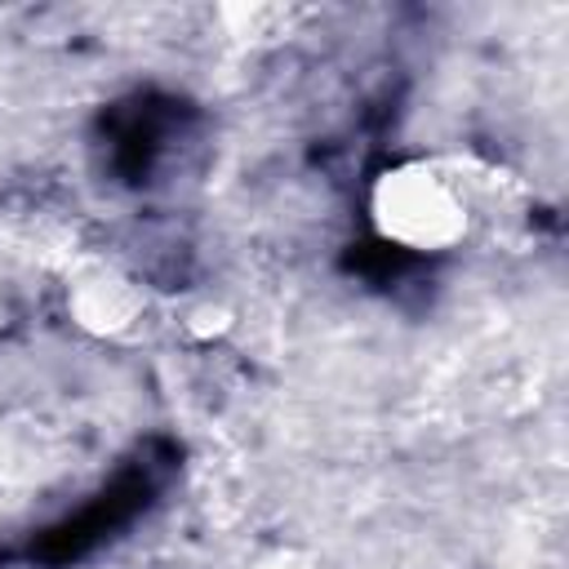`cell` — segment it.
Wrapping results in <instances>:
<instances>
[{
	"label": "cell",
	"mask_w": 569,
	"mask_h": 569,
	"mask_svg": "<svg viewBox=\"0 0 569 569\" xmlns=\"http://www.w3.org/2000/svg\"><path fill=\"white\" fill-rule=\"evenodd\" d=\"M67 311H71V320L84 333L116 338V333H129L138 325V316H142V289L116 262L89 258L67 280Z\"/></svg>",
	"instance_id": "cell-2"
},
{
	"label": "cell",
	"mask_w": 569,
	"mask_h": 569,
	"mask_svg": "<svg viewBox=\"0 0 569 569\" xmlns=\"http://www.w3.org/2000/svg\"><path fill=\"white\" fill-rule=\"evenodd\" d=\"M253 569H307V556H298V551H276V556L258 560Z\"/></svg>",
	"instance_id": "cell-3"
},
{
	"label": "cell",
	"mask_w": 569,
	"mask_h": 569,
	"mask_svg": "<svg viewBox=\"0 0 569 569\" xmlns=\"http://www.w3.org/2000/svg\"><path fill=\"white\" fill-rule=\"evenodd\" d=\"M369 213L373 227L400 244V249H418V253H436V249H453L467 231V200L462 191L436 173L431 164H396L387 169L373 191H369Z\"/></svg>",
	"instance_id": "cell-1"
}]
</instances>
